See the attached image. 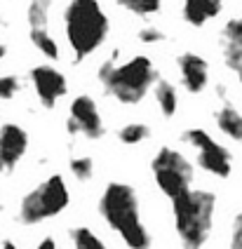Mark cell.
I'll use <instances>...</instances> for the list:
<instances>
[{
	"mask_svg": "<svg viewBox=\"0 0 242 249\" xmlns=\"http://www.w3.org/2000/svg\"><path fill=\"white\" fill-rule=\"evenodd\" d=\"M0 249H17V245L12 242V240H5V242H2V247H0Z\"/></svg>",
	"mask_w": 242,
	"mask_h": 249,
	"instance_id": "26",
	"label": "cell"
},
{
	"mask_svg": "<svg viewBox=\"0 0 242 249\" xmlns=\"http://www.w3.org/2000/svg\"><path fill=\"white\" fill-rule=\"evenodd\" d=\"M219 50L226 71L242 92V17H233L219 31Z\"/></svg>",
	"mask_w": 242,
	"mask_h": 249,
	"instance_id": "10",
	"label": "cell"
},
{
	"mask_svg": "<svg viewBox=\"0 0 242 249\" xmlns=\"http://www.w3.org/2000/svg\"><path fill=\"white\" fill-rule=\"evenodd\" d=\"M69 237H71L73 249H108L104 245V240H101L92 228H87V226H75V228H71Z\"/></svg>",
	"mask_w": 242,
	"mask_h": 249,
	"instance_id": "18",
	"label": "cell"
},
{
	"mask_svg": "<svg viewBox=\"0 0 242 249\" xmlns=\"http://www.w3.org/2000/svg\"><path fill=\"white\" fill-rule=\"evenodd\" d=\"M31 87L35 92L38 101L43 104L45 108H54L59 99L66 97L69 92V80L66 75L59 69L50 66V64H40V66H33L29 73Z\"/></svg>",
	"mask_w": 242,
	"mask_h": 249,
	"instance_id": "9",
	"label": "cell"
},
{
	"mask_svg": "<svg viewBox=\"0 0 242 249\" xmlns=\"http://www.w3.org/2000/svg\"><path fill=\"white\" fill-rule=\"evenodd\" d=\"M137 38H139V42H143V45H160V42H165V33L157 26H143L141 31L137 33Z\"/></svg>",
	"mask_w": 242,
	"mask_h": 249,
	"instance_id": "24",
	"label": "cell"
},
{
	"mask_svg": "<svg viewBox=\"0 0 242 249\" xmlns=\"http://www.w3.org/2000/svg\"><path fill=\"white\" fill-rule=\"evenodd\" d=\"M176 69L181 85L188 94H202L209 87V61L198 52H181L176 56Z\"/></svg>",
	"mask_w": 242,
	"mask_h": 249,
	"instance_id": "12",
	"label": "cell"
},
{
	"mask_svg": "<svg viewBox=\"0 0 242 249\" xmlns=\"http://www.w3.org/2000/svg\"><path fill=\"white\" fill-rule=\"evenodd\" d=\"M35 249H59V245L54 242V237H43Z\"/></svg>",
	"mask_w": 242,
	"mask_h": 249,
	"instance_id": "25",
	"label": "cell"
},
{
	"mask_svg": "<svg viewBox=\"0 0 242 249\" xmlns=\"http://www.w3.org/2000/svg\"><path fill=\"white\" fill-rule=\"evenodd\" d=\"M148 137H151V127L146 123H127L125 127H120V132H118L120 143H125V146H139Z\"/></svg>",
	"mask_w": 242,
	"mask_h": 249,
	"instance_id": "19",
	"label": "cell"
},
{
	"mask_svg": "<svg viewBox=\"0 0 242 249\" xmlns=\"http://www.w3.org/2000/svg\"><path fill=\"white\" fill-rule=\"evenodd\" d=\"M29 151V132L17 123L0 124V174H12Z\"/></svg>",
	"mask_w": 242,
	"mask_h": 249,
	"instance_id": "11",
	"label": "cell"
},
{
	"mask_svg": "<svg viewBox=\"0 0 242 249\" xmlns=\"http://www.w3.org/2000/svg\"><path fill=\"white\" fill-rule=\"evenodd\" d=\"M153 97H156V104L160 113H162V118L172 120L176 115V111H179V89H176V85L160 78L156 87H153Z\"/></svg>",
	"mask_w": 242,
	"mask_h": 249,
	"instance_id": "15",
	"label": "cell"
},
{
	"mask_svg": "<svg viewBox=\"0 0 242 249\" xmlns=\"http://www.w3.org/2000/svg\"><path fill=\"white\" fill-rule=\"evenodd\" d=\"M21 87H24V80L15 73L0 75V101H12L21 92Z\"/></svg>",
	"mask_w": 242,
	"mask_h": 249,
	"instance_id": "22",
	"label": "cell"
},
{
	"mask_svg": "<svg viewBox=\"0 0 242 249\" xmlns=\"http://www.w3.org/2000/svg\"><path fill=\"white\" fill-rule=\"evenodd\" d=\"M69 205H71V191L66 181L61 174H52L21 197L17 219L24 226H38L52 216H59Z\"/></svg>",
	"mask_w": 242,
	"mask_h": 249,
	"instance_id": "5",
	"label": "cell"
},
{
	"mask_svg": "<svg viewBox=\"0 0 242 249\" xmlns=\"http://www.w3.org/2000/svg\"><path fill=\"white\" fill-rule=\"evenodd\" d=\"M228 249H242V207L235 212L230 231H228Z\"/></svg>",
	"mask_w": 242,
	"mask_h": 249,
	"instance_id": "23",
	"label": "cell"
},
{
	"mask_svg": "<svg viewBox=\"0 0 242 249\" xmlns=\"http://www.w3.org/2000/svg\"><path fill=\"white\" fill-rule=\"evenodd\" d=\"M64 36L73 52V61H85L108 40L111 19L99 0H71L64 7Z\"/></svg>",
	"mask_w": 242,
	"mask_h": 249,
	"instance_id": "3",
	"label": "cell"
},
{
	"mask_svg": "<svg viewBox=\"0 0 242 249\" xmlns=\"http://www.w3.org/2000/svg\"><path fill=\"white\" fill-rule=\"evenodd\" d=\"M115 2L134 17H153L162 10V0H115Z\"/></svg>",
	"mask_w": 242,
	"mask_h": 249,
	"instance_id": "20",
	"label": "cell"
},
{
	"mask_svg": "<svg viewBox=\"0 0 242 249\" xmlns=\"http://www.w3.org/2000/svg\"><path fill=\"white\" fill-rule=\"evenodd\" d=\"M216 193L207 188H190L172 200L174 231L184 249H202L212 237L216 221Z\"/></svg>",
	"mask_w": 242,
	"mask_h": 249,
	"instance_id": "4",
	"label": "cell"
},
{
	"mask_svg": "<svg viewBox=\"0 0 242 249\" xmlns=\"http://www.w3.org/2000/svg\"><path fill=\"white\" fill-rule=\"evenodd\" d=\"M151 174H153L157 191L167 200H174L193 188L195 167L181 151H176L172 146H160L151 160Z\"/></svg>",
	"mask_w": 242,
	"mask_h": 249,
	"instance_id": "6",
	"label": "cell"
},
{
	"mask_svg": "<svg viewBox=\"0 0 242 249\" xmlns=\"http://www.w3.org/2000/svg\"><path fill=\"white\" fill-rule=\"evenodd\" d=\"M224 12V0H184L181 17L188 26L202 28Z\"/></svg>",
	"mask_w": 242,
	"mask_h": 249,
	"instance_id": "14",
	"label": "cell"
},
{
	"mask_svg": "<svg viewBox=\"0 0 242 249\" xmlns=\"http://www.w3.org/2000/svg\"><path fill=\"white\" fill-rule=\"evenodd\" d=\"M66 129H69L71 137L83 134L89 141H99L106 134V124H104V118L99 113V106L89 94H78L71 101Z\"/></svg>",
	"mask_w": 242,
	"mask_h": 249,
	"instance_id": "8",
	"label": "cell"
},
{
	"mask_svg": "<svg viewBox=\"0 0 242 249\" xmlns=\"http://www.w3.org/2000/svg\"><path fill=\"white\" fill-rule=\"evenodd\" d=\"M214 124L216 129L233 143H242V111L230 101V99H221V104L214 111Z\"/></svg>",
	"mask_w": 242,
	"mask_h": 249,
	"instance_id": "13",
	"label": "cell"
},
{
	"mask_svg": "<svg viewBox=\"0 0 242 249\" xmlns=\"http://www.w3.org/2000/svg\"><path fill=\"white\" fill-rule=\"evenodd\" d=\"M118 56H120V52L115 50L113 56L97 69V80L104 85L106 94L113 97L118 104L137 106L146 99L151 87H156V83L160 80L157 69L143 54L132 56L122 64H118Z\"/></svg>",
	"mask_w": 242,
	"mask_h": 249,
	"instance_id": "2",
	"label": "cell"
},
{
	"mask_svg": "<svg viewBox=\"0 0 242 249\" xmlns=\"http://www.w3.org/2000/svg\"><path fill=\"white\" fill-rule=\"evenodd\" d=\"M5 54H7V47H5V45H0V59H2Z\"/></svg>",
	"mask_w": 242,
	"mask_h": 249,
	"instance_id": "27",
	"label": "cell"
},
{
	"mask_svg": "<svg viewBox=\"0 0 242 249\" xmlns=\"http://www.w3.org/2000/svg\"><path fill=\"white\" fill-rule=\"evenodd\" d=\"M50 10L52 0H31L26 10V21L31 31H50Z\"/></svg>",
	"mask_w": 242,
	"mask_h": 249,
	"instance_id": "16",
	"label": "cell"
},
{
	"mask_svg": "<svg viewBox=\"0 0 242 249\" xmlns=\"http://www.w3.org/2000/svg\"><path fill=\"white\" fill-rule=\"evenodd\" d=\"M181 141L195 151V165L214 179L226 181L233 174V153L216 137L202 127H188L181 132Z\"/></svg>",
	"mask_w": 242,
	"mask_h": 249,
	"instance_id": "7",
	"label": "cell"
},
{
	"mask_svg": "<svg viewBox=\"0 0 242 249\" xmlns=\"http://www.w3.org/2000/svg\"><path fill=\"white\" fill-rule=\"evenodd\" d=\"M69 169L75 181H89L94 177V160L89 155H75L69 162Z\"/></svg>",
	"mask_w": 242,
	"mask_h": 249,
	"instance_id": "21",
	"label": "cell"
},
{
	"mask_svg": "<svg viewBox=\"0 0 242 249\" xmlns=\"http://www.w3.org/2000/svg\"><path fill=\"white\" fill-rule=\"evenodd\" d=\"M99 214L127 249H151L153 237L141 216V202L134 186L108 181L99 197Z\"/></svg>",
	"mask_w": 242,
	"mask_h": 249,
	"instance_id": "1",
	"label": "cell"
},
{
	"mask_svg": "<svg viewBox=\"0 0 242 249\" xmlns=\"http://www.w3.org/2000/svg\"><path fill=\"white\" fill-rule=\"evenodd\" d=\"M29 38L33 42V47L50 61H57L61 56V50H59L57 38L50 33V31H29Z\"/></svg>",
	"mask_w": 242,
	"mask_h": 249,
	"instance_id": "17",
	"label": "cell"
}]
</instances>
